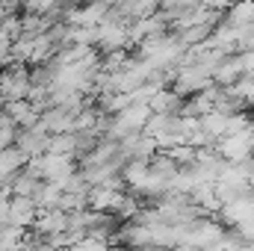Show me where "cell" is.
I'll list each match as a JSON object with an SVG mask.
<instances>
[{
	"instance_id": "cell-12",
	"label": "cell",
	"mask_w": 254,
	"mask_h": 251,
	"mask_svg": "<svg viewBox=\"0 0 254 251\" xmlns=\"http://www.w3.org/2000/svg\"><path fill=\"white\" fill-rule=\"evenodd\" d=\"M228 21L237 27H249L254 24V0H234L228 9Z\"/></svg>"
},
{
	"instance_id": "cell-11",
	"label": "cell",
	"mask_w": 254,
	"mask_h": 251,
	"mask_svg": "<svg viewBox=\"0 0 254 251\" xmlns=\"http://www.w3.org/2000/svg\"><path fill=\"white\" fill-rule=\"evenodd\" d=\"M228 125H231V116H228V113L213 110V113L201 116V127L207 130V136H210L213 142H219L222 136H228Z\"/></svg>"
},
{
	"instance_id": "cell-10",
	"label": "cell",
	"mask_w": 254,
	"mask_h": 251,
	"mask_svg": "<svg viewBox=\"0 0 254 251\" xmlns=\"http://www.w3.org/2000/svg\"><path fill=\"white\" fill-rule=\"evenodd\" d=\"M148 175H151V160H139V157L127 160V166L122 169V178L127 181V187L133 189V192L148 181Z\"/></svg>"
},
{
	"instance_id": "cell-14",
	"label": "cell",
	"mask_w": 254,
	"mask_h": 251,
	"mask_svg": "<svg viewBox=\"0 0 254 251\" xmlns=\"http://www.w3.org/2000/svg\"><path fill=\"white\" fill-rule=\"evenodd\" d=\"M48 151H54V154H77V133L74 130H68V133H51Z\"/></svg>"
},
{
	"instance_id": "cell-8",
	"label": "cell",
	"mask_w": 254,
	"mask_h": 251,
	"mask_svg": "<svg viewBox=\"0 0 254 251\" xmlns=\"http://www.w3.org/2000/svg\"><path fill=\"white\" fill-rule=\"evenodd\" d=\"M184 104H187L184 95H181L178 89L172 92V89H166V86L151 98V110H154V113H172V116H178V113L184 110Z\"/></svg>"
},
{
	"instance_id": "cell-15",
	"label": "cell",
	"mask_w": 254,
	"mask_h": 251,
	"mask_svg": "<svg viewBox=\"0 0 254 251\" xmlns=\"http://www.w3.org/2000/svg\"><path fill=\"white\" fill-rule=\"evenodd\" d=\"M190 3H195V0H163L166 9H178V6H190Z\"/></svg>"
},
{
	"instance_id": "cell-16",
	"label": "cell",
	"mask_w": 254,
	"mask_h": 251,
	"mask_svg": "<svg viewBox=\"0 0 254 251\" xmlns=\"http://www.w3.org/2000/svg\"><path fill=\"white\" fill-rule=\"evenodd\" d=\"M6 107V92H3V86H0V110Z\"/></svg>"
},
{
	"instance_id": "cell-1",
	"label": "cell",
	"mask_w": 254,
	"mask_h": 251,
	"mask_svg": "<svg viewBox=\"0 0 254 251\" xmlns=\"http://www.w3.org/2000/svg\"><path fill=\"white\" fill-rule=\"evenodd\" d=\"M0 86L6 92V101H15V98H30V89H33V74L27 71V65H9L0 71Z\"/></svg>"
},
{
	"instance_id": "cell-6",
	"label": "cell",
	"mask_w": 254,
	"mask_h": 251,
	"mask_svg": "<svg viewBox=\"0 0 254 251\" xmlns=\"http://www.w3.org/2000/svg\"><path fill=\"white\" fill-rule=\"evenodd\" d=\"M125 195H127L125 189L98 184V187L89 189V207H92V210H110V213H116V207L125 201Z\"/></svg>"
},
{
	"instance_id": "cell-5",
	"label": "cell",
	"mask_w": 254,
	"mask_h": 251,
	"mask_svg": "<svg viewBox=\"0 0 254 251\" xmlns=\"http://www.w3.org/2000/svg\"><path fill=\"white\" fill-rule=\"evenodd\" d=\"M36 216H39V204L33 195H12L9 198V222L12 225L27 228L36 222Z\"/></svg>"
},
{
	"instance_id": "cell-2",
	"label": "cell",
	"mask_w": 254,
	"mask_h": 251,
	"mask_svg": "<svg viewBox=\"0 0 254 251\" xmlns=\"http://www.w3.org/2000/svg\"><path fill=\"white\" fill-rule=\"evenodd\" d=\"M15 145L27 154V157H39V154H45L48 151V145H51V133L48 130H42V127H18V139H15Z\"/></svg>"
},
{
	"instance_id": "cell-13",
	"label": "cell",
	"mask_w": 254,
	"mask_h": 251,
	"mask_svg": "<svg viewBox=\"0 0 254 251\" xmlns=\"http://www.w3.org/2000/svg\"><path fill=\"white\" fill-rule=\"evenodd\" d=\"M9 184H12V195H36L42 178L33 175V172H15V178Z\"/></svg>"
},
{
	"instance_id": "cell-4",
	"label": "cell",
	"mask_w": 254,
	"mask_h": 251,
	"mask_svg": "<svg viewBox=\"0 0 254 251\" xmlns=\"http://www.w3.org/2000/svg\"><path fill=\"white\" fill-rule=\"evenodd\" d=\"M219 213H222V219H225L231 228L240 225V222H246V219H254V195L246 192V195H240V198L225 201V204L219 207Z\"/></svg>"
},
{
	"instance_id": "cell-9",
	"label": "cell",
	"mask_w": 254,
	"mask_h": 251,
	"mask_svg": "<svg viewBox=\"0 0 254 251\" xmlns=\"http://www.w3.org/2000/svg\"><path fill=\"white\" fill-rule=\"evenodd\" d=\"M243 74H246V65H243V54H240V57H231V60H225V63L219 65L213 71V80L219 86H234Z\"/></svg>"
},
{
	"instance_id": "cell-3",
	"label": "cell",
	"mask_w": 254,
	"mask_h": 251,
	"mask_svg": "<svg viewBox=\"0 0 254 251\" xmlns=\"http://www.w3.org/2000/svg\"><path fill=\"white\" fill-rule=\"evenodd\" d=\"M33 231H39L45 237L68 231V210H63V207H45V210H39V216L33 222Z\"/></svg>"
},
{
	"instance_id": "cell-7",
	"label": "cell",
	"mask_w": 254,
	"mask_h": 251,
	"mask_svg": "<svg viewBox=\"0 0 254 251\" xmlns=\"http://www.w3.org/2000/svg\"><path fill=\"white\" fill-rule=\"evenodd\" d=\"M3 110L15 119V125H18V127H36V125H39V116H42V110H39L30 98L6 101V107H3Z\"/></svg>"
}]
</instances>
